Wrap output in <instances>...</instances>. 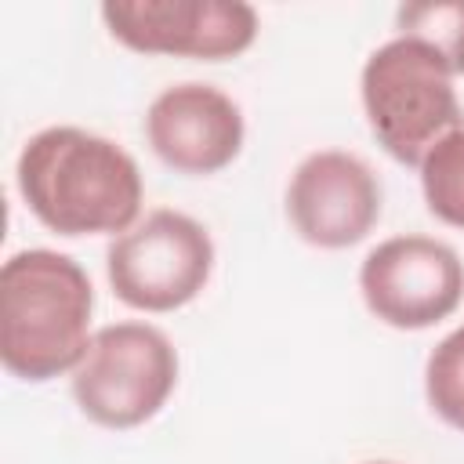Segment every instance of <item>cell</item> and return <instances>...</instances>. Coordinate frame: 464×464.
Returning <instances> with one entry per match:
<instances>
[{
    "label": "cell",
    "mask_w": 464,
    "mask_h": 464,
    "mask_svg": "<svg viewBox=\"0 0 464 464\" xmlns=\"http://www.w3.org/2000/svg\"><path fill=\"white\" fill-rule=\"evenodd\" d=\"M87 268L58 250L29 246L0 268V362L11 377L44 384L72 373L94 337Z\"/></svg>",
    "instance_id": "2"
},
{
    "label": "cell",
    "mask_w": 464,
    "mask_h": 464,
    "mask_svg": "<svg viewBox=\"0 0 464 464\" xmlns=\"http://www.w3.org/2000/svg\"><path fill=\"white\" fill-rule=\"evenodd\" d=\"M420 170V196L424 207L450 228H464V127L442 134L424 160Z\"/></svg>",
    "instance_id": "10"
},
{
    "label": "cell",
    "mask_w": 464,
    "mask_h": 464,
    "mask_svg": "<svg viewBox=\"0 0 464 464\" xmlns=\"http://www.w3.org/2000/svg\"><path fill=\"white\" fill-rule=\"evenodd\" d=\"M29 214L65 236H123L141 221L145 181L134 156L105 134L54 123L36 130L14 163Z\"/></svg>",
    "instance_id": "1"
},
{
    "label": "cell",
    "mask_w": 464,
    "mask_h": 464,
    "mask_svg": "<svg viewBox=\"0 0 464 464\" xmlns=\"http://www.w3.org/2000/svg\"><path fill=\"white\" fill-rule=\"evenodd\" d=\"M366 312L392 330H428L464 301V261L435 236H388L359 265Z\"/></svg>",
    "instance_id": "6"
},
{
    "label": "cell",
    "mask_w": 464,
    "mask_h": 464,
    "mask_svg": "<svg viewBox=\"0 0 464 464\" xmlns=\"http://www.w3.org/2000/svg\"><path fill=\"white\" fill-rule=\"evenodd\" d=\"M109 36L138 54L192 62L239 58L257 40V11L243 0H105Z\"/></svg>",
    "instance_id": "7"
},
{
    "label": "cell",
    "mask_w": 464,
    "mask_h": 464,
    "mask_svg": "<svg viewBox=\"0 0 464 464\" xmlns=\"http://www.w3.org/2000/svg\"><path fill=\"white\" fill-rule=\"evenodd\" d=\"M214 239L185 210H149L105 250L112 294L134 312H178L192 304L214 276Z\"/></svg>",
    "instance_id": "5"
},
{
    "label": "cell",
    "mask_w": 464,
    "mask_h": 464,
    "mask_svg": "<svg viewBox=\"0 0 464 464\" xmlns=\"http://www.w3.org/2000/svg\"><path fill=\"white\" fill-rule=\"evenodd\" d=\"M76 410L109 431L152 420L178 388L174 341L141 319L98 326L80 366L69 373Z\"/></svg>",
    "instance_id": "4"
},
{
    "label": "cell",
    "mask_w": 464,
    "mask_h": 464,
    "mask_svg": "<svg viewBox=\"0 0 464 464\" xmlns=\"http://www.w3.org/2000/svg\"><path fill=\"white\" fill-rule=\"evenodd\" d=\"M453 80L450 65L413 36H392L366 54L359 72L362 112L395 163L417 167L442 134L464 127Z\"/></svg>",
    "instance_id": "3"
},
{
    "label": "cell",
    "mask_w": 464,
    "mask_h": 464,
    "mask_svg": "<svg viewBox=\"0 0 464 464\" xmlns=\"http://www.w3.org/2000/svg\"><path fill=\"white\" fill-rule=\"evenodd\" d=\"M384 188L373 167L344 149L308 152L286 181V218L319 250H348L381 221Z\"/></svg>",
    "instance_id": "8"
},
{
    "label": "cell",
    "mask_w": 464,
    "mask_h": 464,
    "mask_svg": "<svg viewBox=\"0 0 464 464\" xmlns=\"http://www.w3.org/2000/svg\"><path fill=\"white\" fill-rule=\"evenodd\" d=\"M424 399L439 420L464 431V323L453 326L424 359Z\"/></svg>",
    "instance_id": "12"
},
{
    "label": "cell",
    "mask_w": 464,
    "mask_h": 464,
    "mask_svg": "<svg viewBox=\"0 0 464 464\" xmlns=\"http://www.w3.org/2000/svg\"><path fill=\"white\" fill-rule=\"evenodd\" d=\"M362 464H395V460H362Z\"/></svg>",
    "instance_id": "13"
},
{
    "label": "cell",
    "mask_w": 464,
    "mask_h": 464,
    "mask_svg": "<svg viewBox=\"0 0 464 464\" xmlns=\"http://www.w3.org/2000/svg\"><path fill=\"white\" fill-rule=\"evenodd\" d=\"M145 141L163 167L188 178H207L236 163L246 141V120L239 102L221 87L185 80L163 87L149 102Z\"/></svg>",
    "instance_id": "9"
},
{
    "label": "cell",
    "mask_w": 464,
    "mask_h": 464,
    "mask_svg": "<svg viewBox=\"0 0 464 464\" xmlns=\"http://www.w3.org/2000/svg\"><path fill=\"white\" fill-rule=\"evenodd\" d=\"M395 36L428 44L453 76H464V0H420L395 11Z\"/></svg>",
    "instance_id": "11"
}]
</instances>
